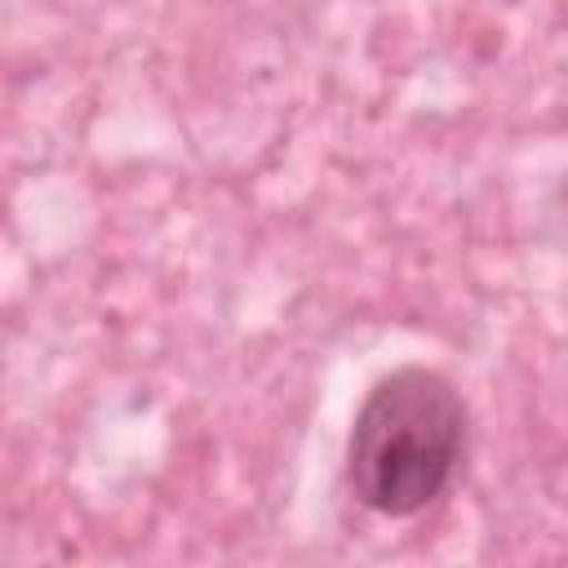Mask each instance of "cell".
I'll return each mask as SVG.
<instances>
[{
    "label": "cell",
    "instance_id": "6da1fadb",
    "mask_svg": "<svg viewBox=\"0 0 568 568\" xmlns=\"http://www.w3.org/2000/svg\"><path fill=\"white\" fill-rule=\"evenodd\" d=\"M470 413L453 377L426 364L390 368L364 395L346 435V484L386 519L422 515L466 457Z\"/></svg>",
    "mask_w": 568,
    "mask_h": 568
}]
</instances>
